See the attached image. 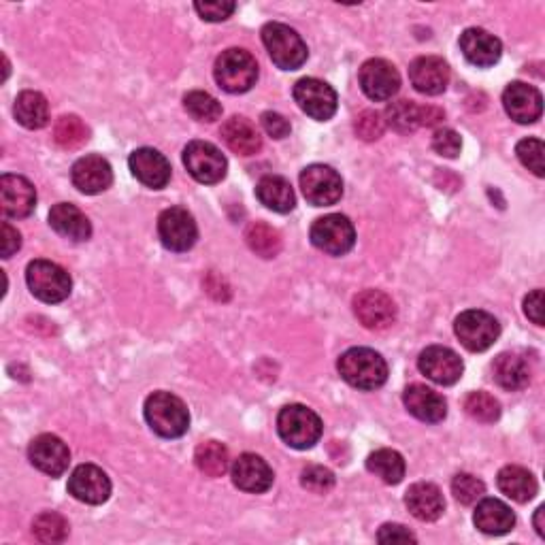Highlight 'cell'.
<instances>
[{
    "label": "cell",
    "instance_id": "6da1fadb",
    "mask_svg": "<svg viewBox=\"0 0 545 545\" xmlns=\"http://www.w3.org/2000/svg\"><path fill=\"white\" fill-rule=\"evenodd\" d=\"M145 420L156 435L177 439L188 433L190 411L179 396L171 392H154L145 401Z\"/></svg>",
    "mask_w": 545,
    "mask_h": 545
},
{
    "label": "cell",
    "instance_id": "7a4b0ae2",
    "mask_svg": "<svg viewBox=\"0 0 545 545\" xmlns=\"http://www.w3.org/2000/svg\"><path fill=\"white\" fill-rule=\"evenodd\" d=\"M339 375L358 390H377L386 384V360L369 348H352L337 362Z\"/></svg>",
    "mask_w": 545,
    "mask_h": 545
},
{
    "label": "cell",
    "instance_id": "3957f363",
    "mask_svg": "<svg viewBox=\"0 0 545 545\" xmlns=\"http://www.w3.org/2000/svg\"><path fill=\"white\" fill-rule=\"evenodd\" d=\"M213 77L228 94L250 92L258 79V62L245 49L230 47L218 56L216 66H213Z\"/></svg>",
    "mask_w": 545,
    "mask_h": 545
},
{
    "label": "cell",
    "instance_id": "277c9868",
    "mask_svg": "<svg viewBox=\"0 0 545 545\" xmlns=\"http://www.w3.org/2000/svg\"><path fill=\"white\" fill-rule=\"evenodd\" d=\"M262 43L275 66L282 71H296L307 62L309 49L301 35L286 24L271 22L262 28Z\"/></svg>",
    "mask_w": 545,
    "mask_h": 545
},
{
    "label": "cell",
    "instance_id": "5b68a950",
    "mask_svg": "<svg viewBox=\"0 0 545 545\" xmlns=\"http://www.w3.org/2000/svg\"><path fill=\"white\" fill-rule=\"evenodd\" d=\"M277 433L290 448L309 450L322 437V420L305 405H288L277 416Z\"/></svg>",
    "mask_w": 545,
    "mask_h": 545
},
{
    "label": "cell",
    "instance_id": "8992f818",
    "mask_svg": "<svg viewBox=\"0 0 545 545\" xmlns=\"http://www.w3.org/2000/svg\"><path fill=\"white\" fill-rule=\"evenodd\" d=\"M26 284L30 292L47 305L69 299L73 290L71 275L52 260H32L26 269Z\"/></svg>",
    "mask_w": 545,
    "mask_h": 545
},
{
    "label": "cell",
    "instance_id": "52a82bcc",
    "mask_svg": "<svg viewBox=\"0 0 545 545\" xmlns=\"http://www.w3.org/2000/svg\"><path fill=\"white\" fill-rule=\"evenodd\" d=\"M454 333L469 352H486L499 339L501 326L488 311L469 309L456 318Z\"/></svg>",
    "mask_w": 545,
    "mask_h": 545
},
{
    "label": "cell",
    "instance_id": "ba28073f",
    "mask_svg": "<svg viewBox=\"0 0 545 545\" xmlns=\"http://www.w3.org/2000/svg\"><path fill=\"white\" fill-rule=\"evenodd\" d=\"M311 243L330 256L348 254L356 243L354 224L341 213L318 218L311 226Z\"/></svg>",
    "mask_w": 545,
    "mask_h": 545
},
{
    "label": "cell",
    "instance_id": "9c48e42d",
    "mask_svg": "<svg viewBox=\"0 0 545 545\" xmlns=\"http://www.w3.org/2000/svg\"><path fill=\"white\" fill-rule=\"evenodd\" d=\"M294 101L303 113L318 122H328L337 113V92L330 88L326 81L316 77H305L296 81Z\"/></svg>",
    "mask_w": 545,
    "mask_h": 545
},
{
    "label": "cell",
    "instance_id": "30bf717a",
    "mask_svg": "<svg viewBox=\"0 0 545 545\" xmlns=\"http://www.w3.org/2000/svg\"><path fill=\"white\" fill-rule=\"evenodd\" d=\"M184 164L188 173L201 184H218L226 177L228 162L213 143L192 141L184 150Z\"/></svg>",
    "mask_w": 545,
    "mask_h": 545
},
{
    "label": "cell",
    "instance_id": "8fae6325",
    "mask_svg": "<svg viewBox=\"0 0 545 545\" xmlns=\"http://www.w3.org/2000/svg\"><path fill=\"white\" fill-rule=\"evenodd\" d=\"M301 190L313 207H330L343 196V181L326 164H311L301 173Z\"/></svg>",
    "mask_w": 545,
    "mask_h": 545
},
{
    "label": "cell",
    "instance_id": "7c38bea8",
    "mask_svg": "<svg viewBox=\"0 0 545 545\" xmlns=\"http://www.w3.org/2000/svg\"><path fill=\"white\" fill-rule=\"evenodd\" d=\"M158 235L171 252H188L198 239V228L192 213L181 207L164 209L158 218Z\"/></svg>",
    "mask_w": 545,
    "mask_h": 545
},
{
    "label": "cell",
    "instance_id": "4fadbf2b",
    "mask_svg": "<svg viewBox=\"0 0 545 545\" xmlns=\"http://www.w3.org/2000/svg\"><path fill=\"white\" fill-rule=\"evenodd\" d=\"M360 88L371 101L382 103L390 101V98L401 90V75L394 69V64L382 58H373L362 64L360 75Z\"/></svg>",
    "mask_w": 545,
    "mask_h": 545
},
{
    "label": "cell",
    "instance_id": "5bb4252c",
    "mask_svg": "<svg viewBox=\"0 0 545 545\" xmlns=\"http://www.w3.org/2000/svg\"><path fill=\"white\" fill-rule=\"evenodd\" d=\"M37 207V190L22 175L0 177V209L7 218H28Z\"/></svg>",
    "mask_w": 545,
    "mask_h": 545
},
{
    "label": "cell",
    "instance_id": "9a60e30c",
    "mask_svg": "<svg viewBox=\"0 0 545 545\" xmlns=\"http://www.w3.org/2000/svg\"><path fill=\"white\" fill-rule=\"evenodd\" d=\"M418 367L431 382L439 386L456 384L462 377V371H465L460 356L450 348H443V345L426 348L418 358Z\"/></svg>",
    "mask_w": 545,
    "mask_h": 545
},
{
    "label": "cell",
    "instance_id": "2e32d148",
    "mask_svg": "<svg viewBox=\"0 0 545 545\" xmlns=\"http://www.w3.org/2000/svg\"><path fill=\"white\" fill-rule=\"evenodd\" d=\"M32 467L49 477H60L71 465V452L66 443L56 435H39L32 439L28 448Z\"/></svg>",
    "mask_w": 545,
    "mask_h": 545
},
{
    "label": "cell",
    "instance_id": "e0dca14e",
    "mask_svg": "<svg viewBox=\"0 0 545 545\" xmlns=\"http://www.w3.org/2000/svg\"><path fill=\"white\" fill-rule=\"evenodd\" d=\"M69 492L81 503L103 505L111 497V480L96 465H79L69 477Z\"/></svg>",
    "mask_w": 545,
    "mask_h": 545
},
{
    "label": "cell",
    "instance_id": "ac0fdd59",
    "mask_svg": "<svg viewBox=\"0 0 545 545\" xmlns=\"http://www.w3.org/2000/svg\"><path fill=\"white\" fill-rule=\"evenodd\" d=\"M358 322L369 330H384L396 320V305L382 290H365L354 299Z\"/></svg>",
    "mask_w": 545,
    "mask_h": 545
},
{
    "label": "cell",
    "instance_id": "d6986e66",
    "mask_svg": "<svg viewBox=\"0 0 545 545\" xmlns=\"http://www.w3.org/2000/svg\"><path fill=\"white\" fill-rule=\"evenodd\" d=\"M128 167L143 186L152 190H162L171 181V164L154 147H139L130 154Z\"/></svg>",
    "mask_w": 545,
    "mask_h": 545
},
{
    "label": "cell",
    "instance_id": "ffe728a7",
    "mask_svg": "<svg viewBox=\"0 0 545 545\" xmlns=\"http://www.w3.org/2000/svg\"><path fill=\"white\" fill-rule=\"evenodd\" d=\"M503 107L507 115L518 124H535L543 113L541 92L524 81H514L503 92Z\"/></svg>",
    "mask_w": 545,
    "mask_h": 545
},
{
    "label": "cell",
    "instance_id": "44dd1931",
    "mask_svg": "<svg viewBox=\"0 0 545 545\" xmlns=\"http://www.w3.org/2000/svg\"><path fill=\"white\" fill-rule=\"evenodd\" d=\"M230 475H233V484L239 490L250 492V494L267 492L275 480L273 469L267 465V460L256 454H241L233 462Z\"/></svg>",
    "mask_w": 545,
    "mask_h": 545
},
{
    "label": "cell",
    "instance_id": "7402d4cb",
    "mask_svg": "<svg viewBox=\"0 0 545 545\" xmlns=\"http://www.w3.org/2000/svg\"><path fill=\"white\" fill-rule=\"evenodd\" d=\"M409 79L420 94H443L450 84V66L437 56H420L409 66Z\"/></svg>",
    "mask_w": 545,
    "mask_h": 545
},
{
    "label": "cell",
    "instance_id": "603a6c76",
    "mask_svg": "<svg viewBox=\"0 0 545 545\" xmlns=\"http://www.w3.org/2000/svg\"><path fill=\"white\" fill-rule=\"evenodd\" d=\"M460 52L473 66L488 69L501 60L503 45L484 28H467L460 35Z\"/></svg>",
    "mask_w": 545,
    "mask_h": 545
},
{
    "label": "cell",
    "instance_id": "cb8c5ba5",
    "mask_svg": "<svg viewBox=\"0 0 545 545\" xmlns=\"http://www.w3.org/2000/svg\"><path fill=\"white\" fill-rule=\"evenodd\" d=\"M403 403L411 416L426 424H437L448 416V403H445L443 396L422 384L407 386L403 392Z\"/></svg>",
    "mask_w": 545,
    "mask_h": 545
},
{
    "label": "cell",
    "instance_id": "d4e9b609",
    "mask_svg": "<svg viewBox=\"0 0 545 545\" xmlns=\"http://www.w3.org/2000/svg\"><path fill=\"white\" fill-rule=\"evenodd\" d=\"M71 179L79 192L101 194L113 184V171L103 156H84L73 164Z\"/></svg>",
    "mask_w": 545,
    "mask_h": 545
},
{
    "label": "cell",
    "instance_id": "484cf974",
    "mask_svg": "<svg viewBox=\"0 0 545 545\" xmlns=\"http://www.w3.org/2000/svg\"><path fill=\"white\" fill-rule=\"evenodd\" d=\"M49 226L64 239L81 243L92 237V224L86 213L71 203H58L49 211Z\"/></svg>",
    "mask_w": 545,
    "mask_h": 545
},
{
    "label": "cell",
    "instance_id": "4316f807",
    "mask_svg": "<svg viewBox=\"0 0 545 545\" xmlns=\"http://www.w3.org/2000/svg\"><path fill=\"white\" fill-rule=\"evenodd\" d=\"M405 505L414 518L422 522H435L443 516L445 499H443V492L435 484L418 482L407 490Z\"/></svg>",
    "mask_w": 545,
    "mask_h": 545
},
{
    "label": "cell",
    "instance_id": "83f0119b",
    "mask_svg": "<svg viewBox=\"0 0 545 545\" xmlns=\"http://www.w3.org/2000/svg\"><path fill=\"white\" fill-rule=\"evenodd\" d=\"M473 522L484 535L499 537V535H507L511 528L516 526V516L514 511L509 509V505H505L499 499H484V501L480 499V503H477L475 507Z\"/></svg>",
    "mask_w": 545,
    "mask_h": 545
},
{
    "label": "cell",
    "instance_id": "f1b7e54d",
    "mask_svg": "<svg viewBox=\"0 0 545 545\" xmlns=\"http://www.w3.org/2000/svg\"><path fill=\"white\" fill-rule=\"evenodd\" d=\"M220 135L230 150L239 156H254L262 147V137L258 128L250 120L241 118V115H235V118L226 120Z\"/></svg>",
    "mask_w": 545,
    "mask_h": 545
},
{
    "label": "cell",
    "instance_id": "f546056e",
    "mask_svg": "<svg viewBox=\"0 0 545 545\" xmlns=\"http://www.w3.org/2000/svg\"><path fill=\"white\" fill-rule=\"evenodd\" d=\"M492 377L503 390L518 392L531 384V367L520 354L505 352L492 362Z\"/></svg>",
    "mask_w": 545,
    "mask_h": 545
},
{
    "label": "cell",
    "instance_id": "4dcf8cb0",
    "mask_svg": "<svg viewBox=\"0 0 545 545\" xmlns=\"http://www.w3.org/2000/svg\"><path fill=\"white\" fill-rule=\"evenodd\" d=\"M256 196L264 207L275 213H288L296 205L290 181L279 175H264L256 186Z\"/></svg>",
    "mask_w": 545,
    "mask_h": 545
},
{
    "label": "cell",
    "instance_id": "1f68e13d",
    "mask_svg": "<svg viewBox=\"0 0 545 545\" xmlns=\"http://www.w3.org/2000/svg\"><path fill=\"white\" fill-rule=\"evenodd\" d=\"M497 486L507 499L516 503H528L531 499H535L537 494V480L533 477V473L516 465L503 467L499 471Z\"/></svg>",
    "mask_w": 545,
    "mask_h": 545
},
{
    "label": "cell",
    "instance_id": "d6a6232c",
    "mask_svg": "<svg viewBox=\"0 0 545 545\" xmlns=\"http://www.w3.org/2000/svg\"><path fill=\"white\" fill-rule=\"evenodd\" d=\"M15 120H18L28 130L45 128L49 122V103L41 92L26 90L15 98Z\"/></svg>",
    "mask_w": 545,
    "mask_h": 545
},
{
    "label": "cell",
    "instance_id": "836d02e7",
    "mask_svg": "<svg viewBox=\"0 0 545 545\" xmlns=\"http://www.w3.org/2000/svg\"><path fill=\"white\" fill-rule=\"evenodd\" d=\"M367 469L377 475L384 484L396 486L405 477V460L396 450H377L367 458Z\"/></svg>",
    "mask_w": 545,
    "mask_h": 545
},
{
    "label": "cell",
    "instance_id": "e575fe53",
    "mask_svg": "<svg viewBox=\"0 0 545 545\" xmlns=\"http://www.w3.org/2000/svg\"><path fill=\"white\" fill-rule=\"evenodd\" d=\"M245 241L250 245V250L260 258H275L282 252V235L264 222H254L247 226Z\"/></svg>",
    "mask_w": 545,
    "mask_h": 545
},
{
    "label": "cell",
    "instance_id": "d590c367",
    "mask_svg": "<svg viewBox=\"0 0 545 545\" xmlns=\"http://www.w3.org/2000/svg\"><path fill=\"white\" fill-rule=\"evenodd\" d=\"M194 462L201 473L207 477H222L230 467L228 450L218 441H205L196 448Z\"/></svg>",
    "mask_w": 545,
    "mask_h": 545
},
{
    "label": "cell",
    "instance_id": "8d00e7d4",
    "mask_svg": "<svg viewBox=\"0 0 545 545\" xmlns=\"http://www.w3.org/2000/svg\"><path fill=\"white\" fill-rule=\"evenodd\" d=\"M422 105H416L414 101H396L388 105L386 109V124L401 132V135H409L422 126Z\"/></svg>",
    "mask_w": 545,
    "mask_h": 545
},
{
    "label": "cell",
    "instance_id": "74e56055",
    "mask_svg": "<svg viewBox=\"0 0 545 545\" xmlns=\"http://www.w3.org/2000/svg\"><path fill=\"white\" fill-rule=\"evenodd\" d=\"M90 139L88 126L81 122L77 115H62L54 126V141L62 150H79Z\"/></svg>",
    "mask_w": 545,
    "mask_h": 545
},
{
    "label": "cell",
    "instance_id": "f35d334b",
    "mask_svg": "<svg viewBox=\"0 0 545 545\" xmlns=\"http://www.w3.org/2000/svg\"><path fill=\"white\" fill-rule=\"evenodd\" d=\"M32 535L41 543H62L69 537V522L56 511H45L32 522Z\"/></svg>",
    "mask_w": 545,
    "mask_h": 545
},
{
    "label": "cell",
    "instance_id": "ab89813d",
    "mask_svg": "<svg viewBox=\"0 0 545 545\" xmlns=\"http://www.w3.org/2000/svg\"><path fill=\"white\" fill-rule=\"evenodd\" d=\"M184 107L196 122H216L222 118V105L218 103V98L201 90L188 92L184 96Z\"/></svg>",
    "mask_w": 545,
    "mask_h": 545
},
{
    "label": "cell",
    "instance_id": "60d3db41",
    "mask_svg": "<svg viewBox=\"0 0 545 545\" xmlns=\"http://www.w3.org/2000/svg\"><path fill=\"white\" fill-rule=\"evenodd\" d=\"M465 411L467 414L477 420V422H484V424H492L497 422L501 418V405L499 401L494 399L492 394L488 392H471L467 399H465Z\"/></svg>",
    "mask_w": 545,
    "mask_h": 545
},
{
    "label": "cell",
    "instance_id": "b9f144b4",
    "mask_svg": "<svg viewBox=\"0 0 545 545\" xmlns=\"http://www.w3.org/2000/svg\"><path fill=\"white\" fill-rule=\"evenodd\" d=\"M452 494L462 505H475L477 501L484 499L486 486L471 473H458L452 480Z\"/></svg>",
    "mask_w": 545,
    "mask_h": 545
},
{
    "label": "cell",
    "instance_id": "7bdbcfd3",
    "mask_svg": "<svg viewBox=\"0 0 545 545\" xmlns=\"http://www.w3.org/2000/svg\"><path fill=\"white\" fill-rule=\"evenodd\" d=\"M301 484L313 494H326L335 488V475L330 469L320 465H309L301 473Z\"/></svg>",
    "mask_w": 545,
    "mask_h": 545
},
{
    "label": "cell",
    "instance_id": "ee69618b",
    "mask_svg": "<svg viewBox=\"0 0 545 545\" xmlns=\"http://www.w3.org/2000/svg\"><path fill=\"white\" fill-rule=\"evenodd\" d=\"M543 143L539 139H522L516 145V154L520 158V162L528 171H533L537 177L545 175V167H543Z\"/></svg>",
    "mask_w": 545,
    "mask_h": 545
},
{
    "label": "cell",
    "instance_id": "f6af8a7d",
    "mask_svg": "<svg viewBox=\"0 0 545 545\" xmlns=\"http://www.w3.org/2000/svg\"><path fill=\"white\" fill-rule=\"evenodd\" d=\"M354 128H356V135L362 139V141H377L379 137L384 135L386 130V120L382 118V113L377 111H362L356 122H354Z\"/></svg>",
    "mask_w": 545,
    "mask_h": 545
},
{
    "label": "cell",
    "instance_id": "bcb514c9",
    "mask_svg": "<svg viewBox=\"0 0 545 545\" xmlns=\"http://www.w3.org/2000/svg\"><path fill=\"white\" fill-rule=\"evenodd\" d=\"M433 150L443 158H456L462 150V139L452 128H439L433 135Z\"/></svg>",
    "mask_w": 545,
    "mask_h": 545
},
{
    "label": "cell",
    "instance_id": "7dc6e473",
    "mask_svg": "<svg viewBox=\"0 0 545 545\" xmlns=\"http://www.w3.org/2000/svg\"><path fill=\"white\" fill-rule=\"evenodd\" d=\"M196 13L201 15L205 22H224L230 15L235 13L237 5L235 3H194Z\"/></svg>",
    "mask_w": 545,
    "mask_h": 545
},
{
    "label": "cell",
    "instance_id": "c3c4849f",
    "mask_svg": "<svg viewBox=\"0 0 545 545\" xmlns=\"http://www.w3.org/2000/svg\"><path fill=\"white\" fill-rule=\"evenodd\" d=\"M260 122H262V128L267 130V135L273 139H286L292 130L290 122L284 118V115L275 111H264Z\"/></svg>",
    "mask_w": 545,
    "mask_h": 545
},
{
    "label": "cell",
    "instance_id": "681fc988",
    "mask_svg": "<svg viewBox=\"0 0 545 545\" xmlns=\"http://www.w3.org/2000/svg\"><path fill=\"white\" fill-rule=\"evenodd\" d=\"M379 543H416V535L403 524H384L377 533Z\"/></svg>",
    "mask_w": 545,
    "mask_h": 545
},
{
    "label": "cell",
    "instance_id": "f907efd6",
    "mask_svg": "<svg viewBox=\"0 0 545 545\" xmlns=\"http://www.w3.org/2000/svg\"><path fill=\"white\" fill-rule=\"evenodd\" d=\"M526 318L537 326H543V290H533L524 299Z\"/></svg>",
    "mask_w": 545,
    "mask_h": 545
},
{
    "label": "cell",
    "instance_id": "816d5d0a",
    "mask_svg": "<svg viewBox=\"0 0 545 545\" xmlns=\"http://www.w3.org/2000/svg\"><path fill=\"white\" fill-rule=\"evenodd\" d=\"M22 247V237L9 222H3V258H11Z\"/></svg>",
    "mask_w": 545,
    "mask_h": 545
},
{
    "label": "cell",
    "instance_id": "f5cc1de1",
    "mask_svg": "<svg viewBox=\"0 0 545 545\" xmlns=\"http://www.w3.org/2000/svg\"><path fill=\"white\" fill-rule=\"evenodd\" d=\"M420 118H422V126H426V128H433V126H437V124H441V122H443L445 113H443L439 107H431V105H426V107H422V115H420Z\"/></svg>",
    "mask_w": 545,
    "mask_h": 545
},
{
    "label": "cell",
    "instance_id": "db71d44e",
    "mask_svg": "<svg viewBox=\"0 0 545 545\" xmlns=\"http://www.w3.org/2000/svg\"><path fill=\"white\" fill-rule=\"evenodd\" d=\"M543 514H545V507H539L537 514H535V528L539 537H545V526H543Z\"/></svg>",
    "mask_w": 545,
    "mask_h": 545
}]
</instances>
